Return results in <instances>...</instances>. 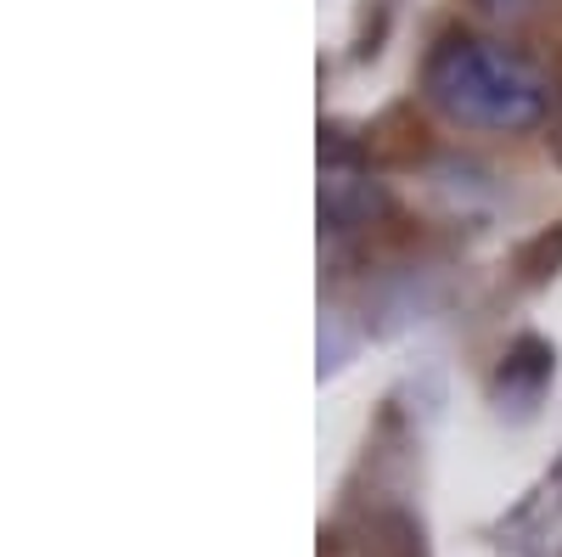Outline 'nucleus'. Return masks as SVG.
I'll return each instance as SVG.
<instances>
[{"label": "nucleus", "instance_id": "obj_1", "mask_svg": "<svg viewBox=\"0 0 562 557\" xmlns=\"http://www.w3.org/2000/svg\"><path fill=\"white\" fill-rule=\"evenodd\" d=\"M428 97L479 130H529L546 119L551 85L535 63L490 40H445L428 57Z\"/></svg>", "mask_w": 562, "mask_h": 557}, {"label": "nucleus", "instance_id": "obj_2", "mask_svg": "<svg viewBox=\"0 0 562 557\" xmlns=\"http://www.w3.org/2000/svg\"><path fill=\"white\" fill-rule=\"evenodd\" d=\"M321 209H326V220L349 225V220H360V214L378 209V192H371V186H355V175H326V186H321Z\"/></svg>", "mask_w": 562, "mask_h": 557}]
</instances>
